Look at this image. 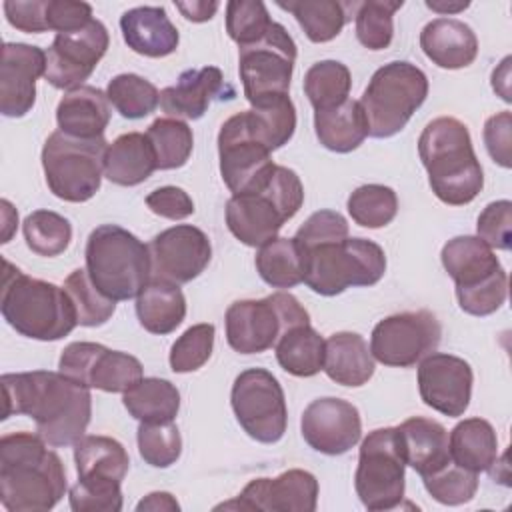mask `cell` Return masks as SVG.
I'll use <instances>...</instances> for the list:
<instances>
[{
    "label": "cell",
    "instance_id": "6da1fadb",
    "mask_svg": "<svg viewBox=\"0 0 512 512\" xmlns=\"http://www.w3.org/2000/svg\"><path fill=\"white\" fill-rule=\"evenodd\" d=\"M4 414H24L36 422L48 446H74L86 432L92 416L90 388L62 372L34 370L2 376Z\"/></svg>",
    "mask_w": 512,
    "mask_h": 512
},
{
    "label": "cell",
    "instance_id": "7a4b0ae2",
    "mask_svg": "<svg viewBox=\"0 0 512 512\" xmlns=\"http://www.w3.org/2000/svg\"><path fill=\"white\" fill-rule=\"evenodd\" d=\"M36 432H12L0 438V502L10 512H46L66 492V468L60 456Z\"/></svg>",
    "mask_w": 512,
    "mask_h": 512
},
{
    "label": "cell",
    "instance_id": "3957f363",
    "mask_svg": "<svg viewBox=\"0 0 512 512\" xmlns=\"http://www.w3.org/2000/svg\"><path fill=\"white\" fill-rule=\"evenodd\" d=\"M418 154L438 200L450 206L470 204L484 186L480 160L464 122L440 116L426 124L418 138Z\"/></svg>",
    "mask_w": 512,
    "mask_h": 512
},
{
    "label": "cell",
    "instance_id": "277c9868",
    "mask_svg": "<svg viewBox=\"0 0 512 512\" xmlns=\"http://www.w3.org/2000/svg\"><path fill=\"white\" fill-rule=\"evenodd\" d=\"M0 310L18 334L42 342L60 340L78 324L74 304L64 288L30 278L8 260H4Z\"/></svg>",
    "mask_w": 512,
    "mask_h": 512
},
{
    "label": "cell",
    "instance_id": "5b68a950",
    "mask_svg": "<svg viewBox=\"0 0 512 512\" xmlns=\"http://www.w3.org/2000/svg\"><path fill=\"white\" fill-rule=\"evenodd\" d=\"M86 272L92 284L112 300H130L152 278L148 244L118 224L94 228L86 240Z\"/></svg>",
    "mask_w": 512,
    "mask_h": 512
},
{
    "label": "cell",
    "instance_id": "8992f818",
    "mask_svg": "<svg viewBox=\"0 0 512 512\" xmlns=\"http://www.w3.org/2000/svg\"><path fill=\"white\" fill-rule=\"evenodd\" d=\"M304 202V186L298 174L286 166H274L268 182L244 194H232L226 202V226L246 246H262L276 238L284 222L296 216Z\"/></svg>",
    "mask_w": 512,
    "mask_h": 512
},
{
    "label": "cell",
    "instance_id": "52a82bcc",
    "mask_svg": "<svg viewBox=\"0 0 512 512\" xmlns=\"http://www.w3.org/2000/svg\"><path fill=\"white\" fill-rule=\"evenodd\" d=\"M440 260L456 284V298L466 314L488 316L506 302L508 274L492 248L478 236L448 240Z\"/></svg>",
    "mask_w": 512,
    "mask_h": 512
},
{
    "label": "cell",
    "instance_id": "ba28073f",
    "mask_svg": "<svg viewBox=\"0 0 512 512\" xmlns=\"http://www.w3.org/2000/svg\"><path fill=\"white\" fill-rule=\"evenodd\" d=\"M302 252L304 284L320 296H336L350 286H372L386 272L384 250L366 238L348 236L340 242L302 248Z\"/></svg>",
    "mask_w": 512,
    "mask_h": 512
},
{
    "label": "cell",
    "instance_id": "9c48e42d",
    "mask_svg": "<svg viewBox=\"0 0 512 512\" xmlns=\"http://www.w3.org/2000/svg\"><path fill=\"white\" fill-rule=\"evenodd\" d=\"M426 96L428 78L416 64L394 60L380 66L358 100L368 122V136L390 138L398 134Z\"/></svg>",
    "mask_w": 512,
    "mask_h": 512
},
{
    "label": "cell",
    "instance_id": "30bf717a",
    "mask_svg": "<svg viewBox=\"0 0 512 512\" xmlns=\"http://www.w3.org/2000/svg\"><path fill=\"white\" fill-rule=\"evenodd\" d=\"M108 142L82 140L60 130L52 132L42 148V168L50 192L66 202H86L98 190L104 176Z\"/></svg>",
    "mask_w": 512,
    "mask_h": 512
},
{
    "label": "cell",
    "instance_id": "8fae6325",
    "mask_svg": "<svg viewBox=\"0 0 512 512\" xmlns=\"http://www.w3.org/2000/svg\"><path fill=\"white\" fill-rule=\"evenodd\" d=\"M224 320L226 340L240 354L266 352L286 330L310 324L306 308L288 292H274L262 300H236Z\"/></svg>",
    "mask_w": 512,
    "mask_h": 512
},
{
    "label": "cell",
    "instance_id": "7c38bea8",
    "mask_svg": "<svg viewBox=\"0 0 512 512\" xmlns=\"http://www.w3.org/2000/svg\"><path fill=\"white\" fill-rule=\"evenodd\" d=\"M404 468L396 428L372 430L360 446L354 488L368 510H392L404 498Z\"/></svg>",
    "mask_w": 512,
    "mask_h": 512
},
{
    "label": "cell",
    "instance_id": "4fadbf2b",
    "mask_svg": "<svg viewBox=\"0 0 512 512\" xmlns=\"http://www.w3.org/2000/svg\"><path fill=\"white\" fill-rule=\"evenodd\" d=\"M294 62L296 44L278 22H272L260 40L240 46L238 72L252 108L288 94Z\"/></svg>",
    "mask_w": 512,
    "mask_h": 512
},
{
    "label": "cell",
    "instance_id": "5bb4252c",
    "mask_svg": "<svg viewBox=\"0 0 512 512\" xmlns=\"http://www.w3.org/2000/svg\"><path fill=\"white\" fill-rule=\"evenodd\" d=\"M230 404L242 430L262 444L278 442L288 424V408L280 382L264 368L240 372L232 384Z\"/></svg>",
    "mask_w": 512,
    "mask_h": 512
},
{
    "label": "cell",
    "instance_id": "9a60e30c",
    "mask_svg": "<svg viewBox=\"0 0 512 512\" xmlns=\"http://www.w3.org/2000/svg\"><path fill=\"white\" fill-rule=\"evenodd\" d=\"M270 152L252 130L246 110L222 124L218 132L220 174L232 194L254 192L268 182L276 166Z\"/></svg>",
    "mask_w": 512,
    "mask_h": 512
},
{
    "label": "cell",
    "instance_id": "2e32d148",
    "mask_svg": "<svg viewBox=\"0 0 512 512\" xmlns=\"http://www.w3.org/2000/svg\"><path fill=\"white\" fill-rule=\"evenodd\" d=\"M440 336L442 326L430 310L400 312L374 326L370 352L384 366L410 368L438 348Z\"/></svg>",
    "mask_w": 512,
    "mask_h": 512
},
{
    "label": "cell",
    "instance_id": "e0dca14e",
    "mask_svg": "<svg viewBox=\"0 0 512 512\" xmlns=\"http://www.w3.org/2000/svg\"><path fill=\"white\" fill-rule=\"evenodd\" d=\"M58 368L70 380L104 392H126L138 384L142 364L136 356L96 342H72L62 350Z\"/></svg>",
    "mask_w": 512,
    "mask_h": 512
},
{
    "label": "cell",
    "instance_id": "ac0fdd59",
    "mask_svg": "<svg viewBox=\"0 0 512 512\" xmlns=\"http://www.w3.org/2000/svg\"><path fill=\"white\" fill-rule=\"evenodd\" d=\"M110 44L106 26L92 18L86 26L58 32L46 50V82L60 90L84 86Z\"/></svg>",
    "mask_w": 512,
    "mask_h": 512
},
{
    "label": "cell",
    "instance_id": "d6986e66",
    "mask_svg": "<svg viewBox=\"0 0 512 512\" xmlns=\"http://www.w3.org/2000/svg\"><path fill=\"white\" fill-rule=\"evenodd\" d=\"M152 278L186 284L198 278L212 258L208 236L192 224H176L156 234L150 244Z\"/></svg>",
    "mask_w": 512,
    "mask_h": 512
},
{
    "label": "cell",
    "instance_id": "ffe728a7",
    "mask_svg": "<svg viewBox=\"0 0 512 512\" xmlns=\"http://www.w3.org/2000/svg\"><path fill=\"white\" fill-rule=\"evenodd\" d=\"M318 480L314 474L292 468L276 478H256L230 502L216 510H266V512H314Z\"/></svg>",
    "mask_w": 512,
    "mask_h": 512
},
{
    "label": "cell",
    "instance_id": "44dd1931",
    "mask_svg": "<svg viewBox=\"0 0 512 512\" xmlns=\"http://www.w3.org/2000/svg\"><path fill=\"white\" fill-rule=\"evenodd\" d=\"M474 374L464 358L432 352L418 366V390L426 406L458 418L466 412L472 398Z\"/></svg>",
    "mask_w": 512,
    "mask_h": 512
},
{
    "label": "cell",
    "instance_id": "7402d4cb",
    "mask_svg": "<svg viewBox=\"0 0 512 512\" xmlns=\"http://www.w3.org/2000/svg\"><path fill=\"white\" fill-rule=\"evenodd\" d=\"M300 428L306 444L326 456L346 454L362 436L358 408L348 400L332 396L312 400L302 412Z\"/></svg>",
    "mask_w": 512,
    "mask_h": 512
},
{
    "label": "cell",
    "instance_id": "603a6c76",
    "mask_svg": "<svg viewBox=\"0 0 512 512\" xmlns=\"http://www.w3.org/2000/svg\"><path fill=\"white\" fill-rule=\"evenodd\" d=\"M46 74V52L32 44L6 42L0 64V112L26 116L36 102V80Z\"/></svg>",
    "mask_w": 512,
    "mask_h": 512
},
{
    "label": "cell",
    "instance_id": "cb8c5ba5",
    "mask_svg": "<svg viewBox=\"0 0 512 512\" xmlns=\"http://www.w3.org/2000/svg\"><path fill=\"white\" fill-rule=\"evenodd\" d=\"M124 42L136 54L164 58L176 52L180 34L162 6H136L120 16Z\"/></svg>",
    "mask_w": 512,
    "mask_h": 512
},
{
    "label": "cell",
    "instance_id": "d4e9b609",
    "mask_svg": "<svg viewBox=\"0 0 512 512\" xmlns=\"http://www.w3.org/2000/svg\"><path fill=\"white\" fill-rule=\"evenodd\" d=\"M224 76L216 66L184 70L174 86L160 92V106L168 116L198 120L206 114L210 102L220 98Z\"/></svg>",
    "mask_w": 512,
    "mask_h": 512
},
{
    "label": "cell",
    "instance_id": "484cf974",
    "mask_svg": "<svg viewBox=\"0 0 512 512\" xmlns=\"http://www.w3.org/2000/svg\"><path fill=\"white\" fill-rule=\"evenodd\" d=\"M420 48L432 64L446 70H458L476 60L478 38L462 20L436 18L422 28Z\"/></svg>",
    "mask_w": 512,
    "mask_h": 512
},
{
    "label": "cell",
    "instance_id": "4316f807",
    "mask_svg": "<svg viewBox=\"0 0 512 512\" xmlns=\"http://www.w3.org/2000/svg\"><path fill=\"white\" fill-rule=\"evenodd\" d=\"M58 130L82 138L94 140L102 138L110 122V104L106 92L96 86H78L68 90L56 108Z\"/></svg>",
    "mask_w": 512,
    "mask_h": 512
},
{
    "label": "cell",
    "instance_id": "83f0119b",
    "mask_svg": "<svg viewBox=\"0 0 512 512\" xmlns=\"http://www.w3.org/2000/svg\"><path fill=\"white\" fill-rule=\"evenodd\" d=\"M396 430L406 466L414 468L420 476H428L452 460L448 432L440 422L414 416L396 426Z\"/></svg>",
    "mask_w": 512,
    "mask_h": 512
},
{
    "label": "cell",
    "instance_id": "f1b7e54d",
    "mask_svg": "<svg viewBox=\"0 0 512 512\" xmlns=\"http://www.w3.org/2000/svg\"><path fill=\"white\" fill-rule=\"evenodd\" d=\"M322 370L336 384L358 388L372 378L374 356L360 334L336 332L324 342Z\"/></svg>",
    "mask_w": 512,
    "mask_h": 512
},
{
    "label": "cell",
    "instance_id": "f546056e",
    "mask_svg": "<svg viewBox=\"0 0 512 512\" xmlns=\"http://www.w3.org/2000/svg\"><path fill=\"white\" fill-rule=\"evenodd\" d=\"M136 316L150 334L174 332L186 316V298L180 284L150 278V282L136 296Z\"/></svg>",
    "mask_w": 512,
    "mask_h": 512
},
{
    "label": "cell",
    "instance_id": "4dcf8cb0",
    "mask_svg": "<svg viewBox=\"0 0 512 512\" xmlns=\"http://www.w3.org/2000/svg\"><path fill=\"white\" fill-rule=\"evenodd\" d=\"M156 170V156L146 134L118 136L106 150L104 176L118 186H138Z\"/></svg>",
    "mask_w": 512,
    "mask_h": 512
},
{
    "label": "cell",
    "instance_id": "1f68e13d",
    "mask_svg": "<svg viewBox=\"0 0 512 512\" xmlns=\"http://www.w3.org/2000/svg\"><path fill=\"white\" fill-rule=\"evenodd\" d=\"M314 130L320 144L332 152L356 150L368 136V122L358 100H344L338 106L314 112Z\"/></svg>",
    "mask_w": 512,
    "mask_h": 512
},
{
    "label": "cell",
    "instance_id": "d6a6232c",
    "mask_svg": "<svg viewBox=\"0 0 512 512\" xmlns=\"http://www.w3.org/2000/svg\"><path fill=\"white\" fill-rule=\"evenodd\" d=\"M448 448L454 464L476 474L488 472L498 458V436L488 420L466 418L452 428Z\"/></svg>",
    "mask_w": 512,
    "mask_h": 512
},
{
    "label": "cell",
    "instance_id": "836d02e7",
    "mask_svg": "<svg viewBox=\"0 0 512 512\" xmlns=\"http://www.w3.org/2000/svg\"><path fill=\"white\" fill-rule=\"evenodd\" d=\"M74 462L80 480H114L122 482L130 458L126 448L110 436H82L74 444Z\"/></svg>",
    "mask_w": 512,
    "mask_h": 512
},
{
    "label": "cell",
    "instance_id": "e575fe53",
    "mask_svg": "<svg viewBox=\"0 0 512 512\" xmlns=\"http://www.w3.org/2000/svg\"><path fill=\"white\" fill-rule=\"evenodd\" d=\"M122 402L138 422H172L180 410V392L170 380L150 376L126 390Z\"/></svg>",
    "mask_w": 512,
    "mask_h": 512
},
{
    "label": "cell",
    "instance_id": "d590c367",
    "mask_svg": "<svg viewBox=\"0 0 512 512\" xmlns=\"http://www.w3.org/2000/svg\"><path fill=\"white\" fill-rule=\"evenodd\" d=\"M324 342L310 324L294 326L278 338L276 360L288 374L310 378L324 366Z\"/></svg>",
    "mask_w": 512,
    "mask_h": 512
},
{
    "label": "cell",
    "instance_id": "8d00e7d4",
    "mask_svg": "<svg viewBox=\"0 0 512 512\" xmlns=\"http://www.w3.org/2000/svg\"><path fill=\"white\" fill-rule=\"evenodd\" d=\"M256 270L272 288H294L304 282V252L294 238H272L256 252Z\"/></svg>",
    "mask_w": 512,
    "mask_h": 512
},
{
    "label": "cell",
    "instance_id": "74e56055",
    "mask_svg": "<svg viewBox=\"0 0 512 512\" xmlns=\"http://www.w3.org/2000/svg\"><path fill=\"white\" fill-rule=\"evenodd\" d=\"M280 8L288 10L310 42L322 44L336 38L348 22L350 4L336 0H290L278 2Z\"/></svg>",
    "mask_w": 512,
    "mask_h": 512
},
{
    "label": "cell",
    "instance_id": "f35d334b",
    "mask_svg": "<svg viewBox=\"0 0 512 512\" xmlns=\"http://www.w3.org/2000/svg\"><path fill=\"white\" fill-rule=\"evenodd\" d=\"M146 138L150 140V146L154 150L158 170L182 168L192 154V130L186 122L178 118H156L148 126Z\"/></svg>",
    "mask_w": 512,
    "mask_h": 512
},
{
    "label": "cell",
    "instance_id": "ab89813d",
    "mask_svg": "<svg viewBox=\"0 0 512 512\" xmlns=\"http://www.w3.org/2000/svg\"><path fill=\"white\" fill-rule=\"evenodd\" d=\"M352 76L338 60H320L304 74V92L314 110H326L348 100Z\"/></svg>",
    "mask_w": 512,
    "mask_h": 512
},
{
    "label": "cell",
    "instance_id": "60d3db41",
    "mask_svg": "<svg viewBox=\"0 0 512 512\" xmlns=\"http://www.w3.org/2000/svg\"><path fill=\"white\" fill-rule=\"evenodd\" d=\"M108 102L122 118L140 120L160 104L158 88L138 74H118L108 82Z\"/></svg>",
    "mask_w": 512,
    "mask_h": 512
},
{
    "label": "cell",
    "instance_id": "b9f144b4",
    "mask_svg": "<svg viewBox=\"0 0 512 512\" xmlns=\"http://www.w3.org/2000/svg\"><path fill=\"white\" fill-rule=\"evenodd\" d=\"M64 290L74 304L76 320L80 326H102L112 318L116 310V300L104 296L92 284L84 268H76L74 272L68 274V278L64 280Z\"/></svg>",
    "mask_w": 512,
    "mask_h": 512
},
{
    "label": "cell",
    "instance_id": "7bdbcfd3",
    "mask_svg": "<svg viewBox=\"0 0 512 512\" xmlns=\"http://www.w3.org/2000/svg\"><path fill=\"white\" fill-rule=\"evenodd\" d=\"M28 248L38 256H58L72 240L70 222L52 210H34L26 216L22 226Z\"/></svg>",
    "mask_w": 512,
    "mask_h": 512
},
{
    "label": "cell",
    "instance_id": "ee69618b",
    "mask_svg": "<svg viewBox=\"0 0 512 512\" xmlns=\"http://www.w3.org/2000/svg\"><path fill=\"white\" fill-rule=\"evenodd\" d=\"M396 212V192L384 184L358 186L348 198V214L364 228H382L396 218Z\"/></svg>",
    "mask_w": 512,
    "mask_h": 512
},
{
    "label": "cell",
    "instance_id": "f6af8a7d",
    "mask_svg": "<svg viewBox=\"0 0 512 512\" xmlns=\"http://www.w3.org/2000/svg\"><path fill=\"white\" fill-rule=\"evenodd\" d=\"M402 0H368L356 4V38L368 50H384L394 36V14Z\"/></svg>",
    "mask_w": 512,
    "mask_h": 512
},
{
    "label": "cell",
    "instance_id": "bcb514c9",
    "mask_svg": "<svg viewBox=\"0 0 512 512\" xmlns=\"http://www.w3.org/2000/svg\"><path fill=\"white\" fill-rule=\"evenodd\" d=\"M136 440L142 460L154 468H168L182 454V436L174 420L140 422Z\"/></svg>",
    "mask_w": 512,
    "mask_h": 512
},
{
    "label": "cell",
    "instance_id": "7dc6e473",
    "mask_svg": "<svg viewBox=\"0 0 512 512\" xmlns=\"http://www.w3.org/2000/svg\"><path fill=\"white\" fill-rule=\"evenodd\" d=\"M426 492L440 504L446 506H460L474 498L478 490V474L472 470H466L454 460H450L440 470L422 476Z\"/></svg>",
    "mask_w": 512,
    "mask_h": 512
},
{
    "label": "cell",
    "instance_id": "c3c4849f",
    "mask_svg": "<svg viewBox=\"0 0 512 512\" xmlns=\"http://www.w3.org/2000/svg\"><path fill=\"white\" fill-rule=\"evenodd\" d=\"M272 22L266 4L260 0H230L226 4V32L238 46L260 40Z\"/></svg>",
    "mask_w": 512,
    "mask_h": 512
},
{
    "label": "cell",
    "instance_id": "681fc988",
    "mask_svg": "<svg viewBox=\"0 0 512 512\" xmlns=\"http://www.w3.org/2000/svg\"><path fill=\"white\" fill-rule=\"evenodd\" d=\"M214 348V324L190 326L170 348V368L178 374L194 372L202 368Z\"/></svg>",
    "mask_w": 512,
    "mask_h": 512
},
{
    "label": "cell",
    "instance_id": "f907efd6",
    "mask_svg": "<svg viewBox=\"0 0 512 512\" xmlns=\"http://www.w3.org/2000/svg\"><path fill=\"white\" fill-rule=\"evenodd\" d=\"M122 482L80 480L70 488V508L74 512H118L122 510Z\"/></svg>",
    "mask_w": 512,
    "mask_h": 512
},
{
    "label": "cell",
    "instance_id": "816d5d0a",
    "mask_svg": "<svg viewBox=\"0 0 512 512\" xmlns=\"http://www.w3.org/2000/svg\"><path fill=\"white\" fill-rule=\"evenodd\" d=\"M348 238V222L340 212L318 210L296 230L294 240L300 248H312L326 242H340Z\"/></svg>",
    "mask_w": 512,
    "mask_h": 512
},
{
    "label": "cell",
    "instance_id": "f5cc1de1",
    "mask_svg": "<svg viewBox=\"0 0 512 512\" xmlns=\"http://www.w3.org/2000/svg\"><path fill=\"white\" fill-rule=\"evenodd\" d=\"M476 232L482 242L496 250H510L512 242V202H490L478 216Z\"/></svg>",
    "mask_w": 512,
    "mask_h": 512
},
{
    "label": "cell",
    "instance_id": "db71d44e",
    "mask_svg": "<svg viewBox=\"0 0 512 512\" xmlns=\"http://www.w3.org/2000/svg\"><path fill=\"white\" fill-rule=\"evenodd\" d=\"M48 0H6L4 14L10 26L26 34H40L48 30L46 22Z\"/></svg>",
    "mask_w": 512,
    "mask_h": 512
},
{
    "label": "cell",
    "instance_id": "11a10c76",
    "mask_svg": "<svg viewBox=\"0 0 512 512\" xmlns=\"http://www.w3.org/2000/svg\"><path fill=\"white\" fill-rule=\"evenodd\" d=\"M146 206L168 220H184L194 214V202L186 190L178 186H160L146 196Z\"/></svg>",
    "mask_w": 512,
    "mask_h": 512
},
{
    "label": "cell",
    "instance_id": "9f6ffc18",
    "mask_svg": "<svg viewBox=\"0 0 512 512\" xmlns=\"http://www.w3.org/2000/svg\"><path fill=\"white\" fill-rule=\"evenodd\" d=\"M92 20V6L74 0H48L46 22L48 30L70 32L86 26Z\"/></svg>",
    "mask_w": 512,
    "mask_h": 512
},
{
    "label": "cell",
    "instance_id": "6f0895ef",
    "mask_svg": "<svg viewBox=\"0 0 512 512\" xmlns=\"http://www.w3.org/2000/svg\"><path fill=\"white\" fill-rule=\"evenodd\" d=\"M510 132H512V114L508 110L490 116L484 124V144L490 158L502 168H510Z\"/></svg>",
    "mask_w": 512,
    "mask_h": 512
},
{
    "label": "cell",
    "instance_id": "680465c9",
    "mask_svg": "<svg viewBox=\"0 0 512 512\" xmlns=\"http://www.w3.org/2000/svg\"><path fill=\"white\" fill-rule=\"evenodd\" d=\"M176 8L182 12V16L190 22H208L216 10H218V2H206V0H192V2H174Z\"/></svg>",
    "mask_w": 512,
    "mask_h": 512
},
{
    "label": "cell",
    "instance_id": "91938a15",
    "mask_svg": "<svg viewBox=\"0 0 512 512\" xmlns=\"http://www.w3.org/2000/svg\"><path fill=\"white\" fill-rule=\"evenodd\" d=\"M136 510H138V512H144V510H152V512H158V510L176 512V510H180V504L176 502V498H174L170 492H152V494H148L146 498H142V500L136 504Z\"/></svg>",
    "mask_w": 512,
    "mask_h": 512
},
{
    "label": "cell",
    "instance_id": "94428289",
    "mask_svg": "<svg viewBox=\"0 0 512 512\" xmlns=\"http://www.w3.org/2000/svg\"><path fill=\"white\" fill-rule=\"evenodd\" d=\"M508 70H510V56H506V58L502 60L500 68L492 72V88L502 96L504 102H512L510 88H508V78H510Z\"/></svg>",
    "mask_w": 512,
    "mask_h": 512
},
{
    "label": "cell",
    "instance_id": "6125c7cd",
    "mask_svg": "<svg viewBox=\"0 0 512 512\" xmlns=\"http://www.w3.org/2000/svg\"><path fill=\"white\" fill-rule=\"evenodd\" d=\"M426 6H428L430 10H434V12H440V14H456V12L464 10V8H468V6H470V2H462V0H458V2L426 0Z\"/></svg>",
    "mask_w": 512,
    "mask_h": 512
}]
</instances>
